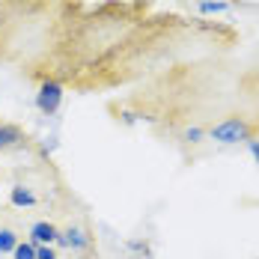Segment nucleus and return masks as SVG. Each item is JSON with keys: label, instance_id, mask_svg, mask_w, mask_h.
<instances>
[{"label": "nucleus", "instance_id": "nucleus-12", "mask_svg": "<svg viewBox=\"0 0 259 259\" xmlns=\"http://www.w3.org/2000/svg\"><path fill=\"white\" fill-rule=\"evenodd\" d=\"M247 149H250V155L256 158V164H259V140H253V137H247Z\"/></svg>", "mask_w": 259, "mask_h": 259}, {"label": "nucleus", "instance_id": "nucleus-9", "mask_svg": "<svg viewBox=\"0 0 259 259\" xmlns=\"http://www.w3.org/2000/svg\"><path fill=\"white\" fill-rule=\"evenodd\" d=\"M15 259H36V244L33 241H18V247L12 250Z\"/></svg>", "mask_w": 259, "mask_h": 259}, {"label": "nucleus", "instance_id": "nucleus-3", "mask_svg": "<svg viewBox=\"0 0 259 259\" xmlns=\"http://www.w3.org/2000/svg\"><path fill=\"white\" fill-rule=\"evenodd\" d=\"M57 227H54L51 221H36L33 227H30V241L33 244H54L57 241Z\"/></svg>", "mask_w": 259, "mask_h": 259}, {"label": "nucleus", "instance_id": "nucleus-5", "mask_svg": "<svg viewBox=\"0 0 259 259\" xmlns=\"http://www.w3.org/2000/svg\"><path fill=\"white\" fill-rule=\"evenodd\" d=\"M21 143V128L12 125V122H3L0 125V149H12Z\"/></svg>", "mask_w": 259, "mask_h": 259}, {"label": "nucleus", "instance_id": "nucleus-6", "mask_svg": "<svg viewBox=\"0 0 259 259\" xmlns=\"http://www.w3.org/2000/svg\"><path fill=\"white\" fill-rule=\"evenodd\" d=\"M63 235H66V241H69L72 250H87L90 247V235L80 227H69V230H63Z\"/></svg>", "mask_w": 259, "mask_h": 259}, {"label": "nucleus", "instance_id": "nucleus-2", "mask_svg": "<svg viewBox=\"0 0 259 259\" xmlns=\"http://www.w3.org/2000/svg\"><path fill=\"white\" fill-rule=\"evenodd\" d=\"M60 104H63V83H57V80H42V87H39V93H36V107L45 113V116H51L60 110Z\"/></svg>", "mask_w": 259, "mask_h": 259}, {"label": "nucleus", "instance_id": "nucleus-8", "mask_svg": "<svg viewBox=\"0 0 259 259\" xmlns=\"http://www.w3.org/2000/svg\"><path fill=\"white\" fill-rule=\"evenodd\" d=\"M197 6H200V12H208V15L211 12L218 15V12H227L230 9V3H224V0H197Z\"/></svg>", "mask_w": 259, "mask_h": 259}, {"label": "nucleus", "instance_id": "nucleus-1", "mask_svg": "<svg viewBox=\"0 0 259 259\" xmlns=\"http://www.w3.org/2000/svg\"><path fill=\"white\" fill-rule=\"evenodd\" d=\"M208 137L214 140V143H238V140H247L250 137V125L244 122V119H238V116H233V119H224V122H218L214 128L208 131Z\"/></svg>", "mask_w": 259, "mask_h": 259}, {"label": "nucleus", "instance_id": "nucleus-7", "mask_svg": "<svg viewBox=\"0 0 259 259\" xmlns=\"http://www.w3.org/2000/svg\"><path fill=\"white\" fill-rule=\"evenodd\" d=\"M18 235H15V230H9V227H0V253H12L15 247H18Z\"/></svg>", "mask_w": 259, "mask_h": 259}, {"label": "nucleus", "instance_id": "nucleus-11", "mask_svg": "<svg viewBox=\"0 0 259 259\" xmlns=\"http://www.w3.org/2000/svg\"><path fill=\"white\" fill-rule=\"evenodd\" d=\"M185 137H188L191 143H200V140L206 137V131H203V128H197V125H194V128H188V131H185Z\"/></svg>", "mask_w": 259, "mask_h": 259}, {"label": "nucleus", "instance_id": "nucleus-10", "mask_svg": "<svg viewBox=\"0 0 259 259\" xmlns=\"http://www.w3.org/2000/svg\"><path fill=\"white\" fill-rule=\"evenodd\" d=\"M36 259H57V250L51 244H36Z\"/></svg>", "mask_w": 259, "mask_h": 259}, {"label": "nucleus", "instance_id": "nucleus-13", "mask_svg": "<svg viewBox=\"0 0 259 259\" xmlns=\"http://www.w3.org/2000/svg\"><path fill=\"white\" fill-rule=\"evenodd\" d=\"M122 122H137V113H131V110H125V113H122Z\"/></svg>", "mask_w": 259, "mask_h": 259}, {"label": "nucleus", "instance_id": "nucleus-4", "mask_svg": "<svg viewBox=\"0 0 259 259\" xmlns=\"http://www.w3.org/2000/svg\"><path fill=\"white\" fill-rule=\"evenodd\" d=\"M9 203H12V206H18V208H30V206H36L39 200H36V194H33L30 188L15 185V188L9 191Z\"/></svg>", "mask_w": 259, "mask_h": 259}]
</instances>
